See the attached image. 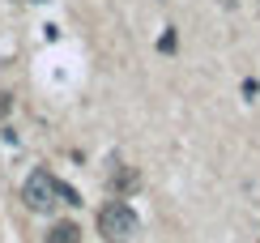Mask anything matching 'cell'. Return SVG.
Masks as SVG:
<instances>
[{
  "instance_id": "cell-4",
  "label": "cell",
  "mask_w": 260,
  "mask_h": 243,
  "mask_svg": "<svg viewBox=\"0 0 260 243\" xmlns=\"http://www.w3.org/2000/svg\"><path fill=\"white\" fill-rule=\"evenodd\" d=\"M133 188H137V171H133V167H120V171L111 175V192H115V196L133 192Z\"/></svg>"
},
{
  "instance_id": "cell-1",
  "label": "cell",
  "mask_w": 260,
  "mask_h": 243,
  "mask_svg": "<svg viewBox=\"0 0 260 243\" xmlns=\"http://www.w3.org/2000/svg\"><path fill=\"white\" fill-rule=\"evenodd\" d=\"M141 230V218H137V209L128 205V201H107L103 209H99V235L107 239V243H128Z\"/></svg>"
},
{
  "instance_id": "cell-5",
  "label": "cell",
  "mask_w": 260,
  "mask_h": 243,
  "mask_svg": "<svg viewBox=\"0 0 260 243\" xmlns=\"http://www.w3.org/2000/svg\"><path fill=\"white\" fill-rule=\"evenodd\" d=\"M175 47H179V35H175V26H167V35L158 39V51H162V56H171Z\"/></svg>"
},
{
  "instance_id": "cell-6",
  "label": "cell",
  "mask_w": 260,
  "mask_h": 243,
  "mask_svg": "<svg viewBox=\"0 0 260 243\" xmlns=\"http://www.w3.org/2000/svg\"><path fill=\"white\" fill-rule=\"evenodd\" d=\"M9 111H13V98L0 90V124H5V115H9Z\"/></svg>"
},
{
  "instance_id": "cell-3",
  "label": "cell",
  "mask_w": 260,
  "mask_h": 243,
  "mask_svg": "<svg viewBox=\"0 0 260 243\" xmlns=\"http://www.w3.org/2000/svg\"><path fill=\"white\" fill-rule=\"evenodd\" d=\"M43 243H81V226L77 222H51Z\"/></svg>"
},
{
  "instance_id": "cell-2",
  "label": "cell",
  "mask_w": 260,
  "mask_h": 243,
  "mask_svg": "<svg viewBox=\"0 0 260 243\" xmlns=\"http://www.w3.org/2000/svg\"><path fill=\"white\" fill-rule=\"evenodd\" d=\"M21 201H26V209H35V214L56 209L60 205V179L51 171H30V179L21 184Z\"/></svg>"
},
{
  "instance_id": "cell-7",
  "label": "cell",
  "mask_w": 260,
  "mask_h": 243,
  "mask_svg": "<svg viewBox=\"0 0 260 243\" xmlns=\"http://www.w3.org/2000/svg\"><path fill=\"white\" fill-rule=\"evenodd\" d=\"M256 94H260V85L252 81V77H247V81H243V98H256Z\"/></svg>"
}]
</instances>
